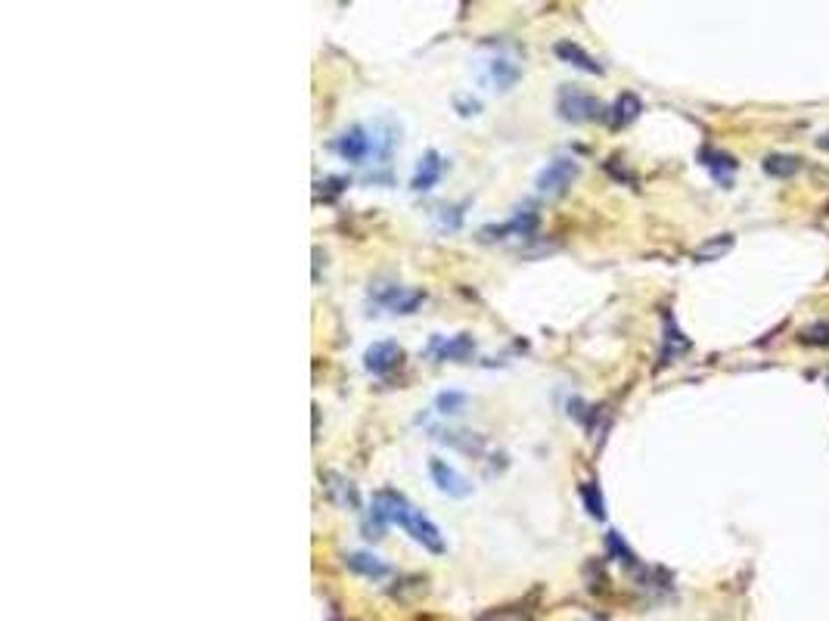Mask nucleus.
I'll return each instance as SVG.
<instances>
[{"label":"nucleus","instance_id":"nucleus-12","mask_svg":"<svg viewBox=\"0 0 829 621\" xmlns=\"http://www.w3.org/2000/svg\"><path fill=\"white\" fill-rule=\"evenodd\" d=\"M519 75H522L519 72V66L507 57H494L488 62V78L497 90H510L519 81Z\"/></svg>","mask_w":829,"mask_h":621},{"label":"nucleus","instance_id":"nucleus-3","mask_svg":"<svg viewBox=\"0 0 829 621\" xmlns=\"http://www.w3.org/2000/svg\"><path fill=\"white\" fill-rule=\"evenodd\" d=\"M401 528L407 534L413 537L417 543H423V547L428 550V553H445V537H441V532H438V525H435L432 519L423 513V509H417V507H407V513H404V519H401Z\"/></svg>","mask_w":829,"mask_h":621},{"label":"nucleus","instance_id":"nucleus-18","mask_svg":"<svg viewBox=\"0 0 829 621\" xmlns=\"http://www.w3.org/2000/svg\"><path fill=\"white\" fill-rule=\"evenodd\" d=\"M466 404H469V397L463 395V392H441L438 397H435V407H438V414H445V416L463 414V410H466Z\"/></svg>","mask_w":829,"mask_h":621},{"label":"nucleus","instance_id":"nucleus-15","mask_svg":"<svg viewBox=\"0 0 829 621\" xmlns=\"http://www.w3.org/2000/svg\"><path fill=\"white\" fill-rule=\"evenodd\" d=\"M640 100H637V94H622L615 100L613 106V115H609V122H613V128H624V124H631L637 115H640Z\"/></svg>","mask_w":829,"mask_h":621},{"label":"nucleus","instance_id":"nucleus-17","mask_svg":"<svg viewBox=\"0 0 829 621\" xmlns=\"http://www.w3.org/2000/svg\"><path fill=\"white\" fill-rule=\"evenodd\" d=\"M802 169V162H798L796 156H768L764 159V171L770 174V178H792V174H798Z\"/></svg>","mask_w":829,"mask_h":621},{"label":"nucleus","instance_id":"nucleus-7","mask_svg":"<svg viewBox=\"0 0 829 621\" xmlns=\"http://www.w3.org/2000/svg\"><path fill=\"white\" fill-rule=\"evenodd\" d=\"M401 358H404V352H401V345L398 342H373V345L364 352V367L370 370L373 376H385V373H391L398 364H401Z\"/></svg>","mask_w":829,"mask_h":621},{"label":"nucleus","instance_id":"nucleus-6","mask_svg":"<svg viewBox=\"0 0 829 621\" xmlns=\"http://www.w3.org/2000/svg\"><path fill=\"white\" fill-rule=\"evenodd\" d=\"M333 150L339 152L345 162H355V165H361L364 159L373 152V137H370V131L367 128H348L345 134L342 137H336V143H333Z\"/></svg>","mask_w":829,"mask_h":621},{"label":"nucleus","instance_id":"nucleus-9","mask_svg":"<svg viewBox=\"0 0 829 621\" xmlns=\"http://www.w3.org/2000/svg\"><path fill=\"white\" fill-rule=\"evenodd\" d=\"M428 352L438 361H469L475 352V342L469 333H460V336H454V339H432Z\"/></svg>","mask_w":829,"mask_h":621},{"label":"nucleus","instance_id":"nucleus-8","mask_svg":"<svg viewBox=\"0 0 829 621\" xmlns=\"http://www.w3.org/2000/svg\"><path fill=\"white\" fill-rule=\"evenodd\" d=\"M441 174H445V159H441L435 150H428L426 156L419 159L417 171H413L410 190H413V193H426V190H432V187L441 180Z\"/></svg>","mask_w":829,"mask_h":621},{"label":"nucleus","instance_id":"nucleus-13","mask_svg":"<svg viewBox=\"0 0 829 621\" xmlns=\"http://www.w3.org/2000/svg\"><path fill=\"white\" fill-rule=\"evenodd\" d=\"M345 565H348L351 571H357V575H364V578H385V575H389V565H385L373 553H348L345 556Z\"/></svg>","mask_w":829,"mask_h":621},{"label":"nucleus","instance_id":"nucleus-11","mask_svg":"<svg viewBox=\"0 0 829 621\" xmlns=\"http://www.w3.org/2000/svg\"><path fill=\"white\" fill-rule=\"evenodd\" d=\"M699 162L705 165L708 171L714 174V180H721V184H730V178L736 174V159L733 156H727V152H721V150H699Z\"/></svg>","mask_w":829,"mask_h":621},{"label":"nucleus","instance_id":"nucleus-10","mask_svg":"<svg viewBox=\"0 0 829 621\" xmlns=\"http://www.w3.org/2000/svg\"><path fill=\"white\" fill-rule=\"evenodd\" d=\"M557 57H559L562 62H568V66H575V68H581V72H587V75H603V66H600V62L590 57L585 47L572 44V41H559V44H557Z\"/></svg>","mask_w":829,"mask_h":621},{"label":"nucleus","instance_id":"nucleus-1","mask_svg":"<svg viewBox=\"0 0 829 621\" xmlns=\"http://www.w3.org/2000/svg\"><path fill=\"white\" fill-rule=\"evenodd\" d=\"M578 174H581L578 159H572V156H557L550 165H547L544 171L538 174L535 187H538L540 196L557 199V196H562V193H568V187H572L575 180H578Z\"/></svg>","mask_w":829,"mask_h":621},{"label":"nucleus","instance_id":"nucleus-22","mask_svg":"<svg viewBox=\"0 0 829 621\" xmlns=\"http://www.w3.org/2000/svg\"><path fill=\"white\" fill-rule=\"evenodd\" d=\"M820 146H824V150H826V146H829V141H826V137H824V141H820Z\"/></svg>","mask_w":829,"mask_h":621},{"label":"nucleus","instance_id":"nucleus-4","mask_svg":"<svg viewBox=\"0 0 829 621\" xmlns=\"http://www.w3.org/2000/svg\"><path fill=\"white\" fill-rule=\"evenodd\" d=\"M428 476H432V481L438 485V491L447 494V498L463 500V498H469V494H473V481L463 476L460 470H454L447 460H438V457L428 460Z\"/></svg>","mask_w":829,"mask_h":621},{"label":"nucleus","instance_id":"nucleus-2","mask_svg":"<svg viewBox=\"0 0 829 621\" xmlns=\"http://www.w3.org/2000/svg\"><path fill=\"white\" fill-rule=\"evenodd\" d=\"M557 113L562 122H572V124H581V122H594V118H600L606 109H603V103L596 100V96L585 94V90L578 87H559L557 94Z\"/></svg>","mask_w":829,"mask_h":621},{"label":"nucleus","instance_id":"nucleus-5","mask_svg":"<svg viewBox=\"0 0 829 621\" xmlns=\"http://www.w3.org/2000/svg\"><path fill=\"white\" fill-rule=\"evenodd\" d=\"M538 227V215L531 208L525 212H516L507 224H488L479 230V240L482 242H494V240H507V236H531Z\"/></svg>","mask_w":829,"mask_h":621},{"label":"nucleus","instance_id":"nucleus-14","mask_svg":"<svg viewBox=\"0 0 829 621\" xmlns=\"http://www.w3.org/2000/svg\"><path fill=\"white\" fill-rule=\"evenodd\" d=\"M327 481H333V485H327V488H329V494H333L336 504H339V507H345V509H357V507H361V494H357V488L351 485L348 479H342V476H336V472H329Z\"/></svg>","mask_w":829,"mask_h":621},{"label":"nucleus","instance_id":"nucleus-20","mask_svg":"<svg viewBox=\"0 0 829 621\" xmlns=\"http://www.w3.org/2000/svg\"><path fill=\"white\" fill-rule=\"evenodd\" d=\"M805 342H807V345H826V342H829V326H814V330H807Z\"/></svg>","mask_w":829,"mask_h":621},{"label":"nucleus","instance_id":"nucleus-21","mask_svg":"<svg viewBox=\"0 0 829 621\" xmlns=\"http://www.w3.org/2000/svg\"><path fill=\"white\" fill-rule=\"evenodd\" d=\"M456 109H460V115H475L482 109L479 100H463V96H456Z\"/></svg>","mask_w":829,"mask_h":621},{"label":"nucleus","instance_id":"nucleus-16","mask_svg":"<svg viewBox=\"0 0 829 621\" xmlns=\"http://www.w3.org/2000/svg\"><path fill=\"white\" fill-rule=\"evenodd\" d=\"M733 249V236L730 233H721V236H712V240H705L699 249L693 252L695 261H714V258H721L723 252H730Z\"/></svg>","mask_w":829,"mask_h":621},{"label":"nucleus","instance_id":"nucleus-19","mask_svg":"<svg viewBox=\"0 0 829 621\" xmlns=\"http://www.w3.org/2000/svg\"><path fill=\"white\" fill-rule=\"evenodd\" d=\"M581 498H585L587 513L594 516V519H603V516H606V504H603V494H600V488H596L594 481L581 485Z\"/></svg>","mask_w":829,"mask_h":621}]
</instances>
